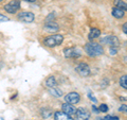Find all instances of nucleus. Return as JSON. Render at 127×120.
Segmentation results:
<instances>
[{"mask_svg":"<svg viewBox=\"0 0 127 120\" xmlns=\"http://www.w3.org/2000/svg\"><path fill=\"white\" fill-rule=\"evenodd\" d=\"M64 55H65V58L67 59H76V58H79L82 55L81 51H79L77 48H66L65 50H64Z\"/></svg>","mask_w":127,"mask_h":120,"instance_id":"nucleus-3","label":"nucleus"},{"mask_svg":"<svg viewBox=\"0 0 127 120\" xmlns=\"http://www.w3.org/2000/svg\"><path fill=\"white\" fill-rule=\"evenodd\" d=\"M114 5L123 11H127V3L123 0H114Z\"/></svg>","mask_w":127,"mask_h":120,"instance_id":"nucleus-16","label":"nucleus"},{"mask_svg":"<svg viewBox=\"0 0 127 120\" xmlns=\"http://www.w3.org/2000/svg\"><path fill=\"white\" fill-rule=\"evenodd\" d=\"M98 111L102 112V113H106V112H108V106L106 104H101L100 107H98Z\"/></svg>","mask_w":127,"mask_h":120,"instance_id":"nucleus-19","label":"nucleus"},{"mask_svg":"<svg viewBox=\"0 0 127 120\" xmlns=\"http://www.w3.org/2000/svg\"><path fill=\"white\" fill-rule=\"evenodd\" d=\"M55 120H73L70 115L64 113V112H56L54 115Z\"/></svg>","mask_w":127,"mask_h":120,"instance_id":"nucleus-12","label":"nucleus"},{"mask_svg":"<svg viewBox=\"0 0 127 120\" xmlns=\"http://www.w3.org/2000/svg\"><path fill=\"white\" fill-rule=\"evenodd\" d=\"M120 85L123 88L127 89V75H122L120 78Z\"/></svg>","mask_w":127,"mask_h":120,"instance_id":"nucleus-18","label":"nucleus"},{"mask_svg":"<svg viewBox=\"0 0 127 120\" xmlns=\"http://www.w3.org/2000/svg\"><path fill=\"white\" fill-rule=\"evenodd\" d=\"M20 7V1L19 0H12L10 3L4 5V10L10 14H15Z\"/></svg>","mask_w":127,"mask_h":120,"instance_id":"nucleus-5","label":"nucleus"},{"mask_svg":"<svg viewBox=\"0 0 127 120\" xmlns=\"http://www.w3.org/2000/svg\"><path fill=\"white\" fill-rule=\"evenodd\" d=\"M3 21H9V18L6 17V16L0 14V22H3Z\"/></svg>","mask_w":127,"mask_h":120,"instance_id":"nucleus-24","label":"nucleus"},{"mask_svg":"<svg viewBox=\"0 0 127 120\" xmlns=\"http://www.w3.org/2000/svg\"><path fill=\"white\" fill-rule=\"evenodd\" d=\"M1 1H2V0H0V2H1Z\"/></svg>","mask_w":127,"mask_h":120,"instance_id":"nucleus-30","label":"nucleus"},{"mask_svg":"<svg viewBox=\"0 0 127 120\" xmlns=\"http://www.w3.org/2000/svg\"><path fill=\"white\" fill-rule=\"evenodd\" d=\"M64 41V36L62 34H53V35H50L48 36L47 38H45V45L50 47V48H54L56 46H59Z\"/></svg>","mask_w":127,"mask_h":120,"instance_id":"nucleus-2","label":"nucleus"},{"mask_svg":"<svg viewBox=\"0 0 127 120\" xmlns=\"http://www.w3.org/2000/svg\"><path fill=\"white\" fill-rule=\"evenodd\" d=\"M75 69H76L77 73L81 75V77L86 78V77H88V75L90 74V67H89V65H87L86 63L78 64Z\"/></svg>","mask_w":127,"mask_h":120,"instance_id":"nucleus-6","label":"nucleus"},{"mask_svg":"<svg viewBox=\"0 0 127 120\" xmlns=\"http://www.w3.org/2000/svg\"><path fill=\"white\" fill-rule=\"evenodd\" d=\"M100 35H101V30L96 29V28H92L88 34V38L89 39H95L100 36Z\"/></svg>","mask_w":127,"mask_h":120,"instance_id":"nucleus-13","label":"nucleus"},{"mask_svg":"<svg viewBox=\"0 0 127 120\" xmlns=\"http://www.w3.org/2000/svg\"><path fill=\"white\" fill-rule=\"evenodd\" d=\"M122 29H123V32H124L125 34H127V22H125L124 25H123L122 27Z\"/></svg>","mask_w":127,"mask_h":120,"instance_id":"nucleus-27","label":"nucleus"},{"mask_svg":"<svg viewBox=\"0 0 127 120\" xmlns=\"http://www.w3.org/2000/svg\"><path fill=\"white\" fill-rule=\"evenodd\" d=\"M119 111L120 112H123V113H127V105L125 104H123L120 106V109H119Z\"/></svg>","mask_w":127,"mask_h":120,"instance_id":"nucleus-23","label":"nucleus"},{"mask_svg":"<svg viewBox=\"0 0 127 120\" xmlns=\"http://www.w3.org/2000/svg\"><path fill=\"white\" fill-rule=\"evenodd\" d=\"M41 113H42V116H43L45 118H46V117H49V116L51 115V112H50V111H48V110H47V113H46V111H45V110H42V111H41Z\"/></svg>","mask_w":127,"mask_h":120,"instance_id":"nucleus-25","label":"nucleus"},{"mask_svg":"<svg viewBox=\"0 0 127 120\" xmlns=\"http://www.w3.org/2000/svg\"><path fill=\"white\" fill-rule=\"evenodd\" d=\"M16 120H18V119H16Z\"/></svg>","mask_w":127,"mask_h":120,"instance_id":"nucleus-31","label":"nucleus"},{"mask_svg":"<svg viewBox=\"0 0 127 120\" xmlns=\"http://www.w3.org/2000/svg\"><path fill=\"white\" fill-rule=\"evenodd\" d=\"M50 94L52 96H54V97L59 98L63 96V91L59 88H57V87H54V88H50Z\"/></svg>","mask_w":127,"mask_h":120,"instance_id":"nucleus-17","label":"nucleus"},{"mask_svg":"<svg viewBox=\"0 0 127 120\" xmlns=\"http://www.w3.org/2000/svg\"><path fill=\"white\" fill-rule=\"evenodd\" d=\"M62 110L64 113H66V114H68L70 116H72L75 114V112H76V109L74 107L73 104H70V103H64V104L62 105Z\"/></svg>","mask_w":127,"mask_h":120,"instance_id":"nucleus-10","label":"nucleus"},{"mask_svg":"<svg viewBox=\"0 0 127 120\" xmlns=\"http://www.w3.org/2000/svg\"><path fill=\"white\" fill-rule=\"evenodd\" d=\"M84 49L86 51V53L88 54L89 57H92V58L100 57V55L104 53V48L97 43H92V42L87 43Z\"/></svg>","mask_w":127,"mask_h":120,"instance_id":"nucleus-1","label":"nucleus"},{"mask_svg":"<svg viewBox=\"0 0 127 120\" xmlns=\"http://www.w3.org/2000/svg\"><path fill=\"white\" fill-rule=\"evenodd\" d=\"M87 96H88V98H89V99H90L92 102H94V103H96V102H97V99L95 98L94 96L92 95V93H88V95H87Z\"/></svg>","mask_w":127,"mask_h":120,"instance_id":"nucleus-21","label":"nucleus"},{"mask_svg":"<svg viewBox=\"0 0 127 120\" xmlns=\"http://www.w3.org/2000/svg\"><path fill=\"white\" fill-rule=\"evenodd\" d=\"M101 43L106 44V45H109L110 47H118L120 45V41L117 36L114 35H107V36L103 37L101 39Z\"/></svg>","mask_w":127,"mask_h":120,"instance_id":"nucleus-4","label":"nucleus"},{"mask_svg":"<svg viewBox=\"0 0 127 120\" xmlns=\"http://www.w3.org/2000/svg\"><path fill=\"white\" fill-rule=\"evenodd\" d=\"M104 120H120L119 119V117H117V116H110V115H108V116H106L105 118H103Z\"/></svg>","mask_w":127,"mask_h":120,"instance_id":"nucleus-20","label":"nucleus"},{"mask_svg":"<svg viewBox=\"0 0 127 120\" xmlns=\"http://www.w3.org/2000/svg\"><path fill=\"white\" fill-rule=\"evenodd\" d=\"M75 115H76L77 120H89V118H90V113L85 107H79L78 110H76Z\"/></svg>","mask_w":127,"mask_h":120,"instance_id":"nucleus-8","label":"nucleus"},{"mask_svg":"<svg viewBox=\"0 0 127 120\" xmlns=\"http://www.w3.org/2000/svg\"><path fill=\"white\" fill-rule=\"evenodd\" d=\"M46 86L49 87V88H54V87L57 86V82L55 80L54 77H49L46 80Z\"/></svg>","mask_w":127,"mask_h":120,"instance_id":"nucleus-14","label":"nucleus"},{"mask_svg":"<svg viewBox=\"0 0 127 120\" xmlns=\"http://www.w3.org/2000/svg\"><path fill=\"white\" fill-rule=\"evenodd\" d=\"M118 53V48L117 47H110V54L111 55H116Z\"/></svg>","mask_w":127,"mask_h":120,"instance_id":"nucleus-22","label":"nucleus"},{"mask_svg":"<svg viewBox=\"0 0 127 120\" xmlns=\"http://www.w3.org/2000/svg\"><path fill=\"white\" fill-rule=\"evenodd\" d=\"M53 16H54V13H51L50 15H48V17H47V21H52Z\"/></svg>","mask_w":127,"mask_h":120,"instance_id":"nucleus-26","label":"nucleus"},{"mask_svg":"<svg viewBox=\"0 0 127 120\" xmlns=\"http://www.w3.org/2000/svg\"><path fill=\"white\" fill-rule=\"evenodd\" d=\"M92 110H93V112H94V113H97V112H100V111H98V109H96V107H95L94 105L92 106Z\"/></svg>","mask_w":127,"mask_h":120,"instance_id":"nucleus-28","label":"nucleus"},{"mask_svg":"<svg viewBox=\"0 0 127 120\" xmlns=\"http://www.w3.org/2000/svg\"><path fill=\"white\" fill-rule=\"evenodd\" d=\"M111 14H112V16L113 17H116V18H123L124 17V15H125V11L119 9V7H116V9L112 10Z\"/></svg>","mask_w":127,"mask_h":120,"instance_id":"nucleus-15","label":"nucleus"},{"mask_svg":"<svg viewBox=\"0 0 127 120\" xmlns=\"http://www.w3.org/2000/svg\"><path fill=\"white\" fill-rule=\"evenodd\" d=\"M103 120H104V119H103Z\"/></svg>","mask_w":127,"mask_h":120,"instance_id":"nucleus-32","label":"nucleus"},{"mask_svg":"<svg viewBox=\"0 0 127 120\" xmlns=\"http://www.w3.org/2000/svg\"><path fill=\"white\" fill-rule=\"evenodd\" d=\"M79 100H81V96L76 91H72V93H69L65 96V101L67 103H70V104H76L79 102Z\"/></svg>","mask_w":127,"mask_h":120,"instance_id":"nucleus-7","label":"nucleus"},{"mask_svg":"<svg viewBox=\"0 0 127 120\" xmlns=\"http://www.w3.org/2000/svg\"><path fill=\"white\" fill-rule=\"evenodd\" d=\"M25 1H28V2H35L36 0H25Z\"/></svg>","mask_w":127,"mask_h":120,"instance_id":"nucleus-29","label":"nucleus"},{"mask_svg":"<svg viewBox=\"0 0 127 120\" xmlns=\"http://www.w3.org/2000/svg\"><path fill=\"white\" fill-rule=\"evenodd\" d=\"M45 30L48 32H51V33H55V32L59 30V27L54 21H47V23L45 25Z\"/></svg>","mask_w":127,"mask_h":120,"instance_id":"nucleus-11","label":"nucleus"},{"mask_svg":"<svg viewBox=\"0 0 127 120\" xmlns=\"http://www.w3.org/2000/svg\"><path fill=\"white\" fill-rule=\"evenodd\" d=\"M34 18H35V16L31 12H21L18 15V19L22 22H32L34 20Z\"/></svg>","mask_w":127,"mask_h":120,"instance_id":"nucleus-9","label":"nucleus"}]
</instances>
